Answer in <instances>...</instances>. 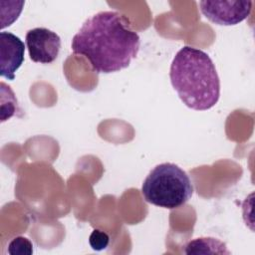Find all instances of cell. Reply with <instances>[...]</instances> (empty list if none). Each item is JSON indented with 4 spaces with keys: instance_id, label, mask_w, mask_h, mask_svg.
<instances>
[{
    "instance_id": "obj_1",
    "label": "cell",
    "mask_w": 255,
    "mask_h": 255,
    "mask_svg": "<svg viewBox=\"0 0 255 255\" xmlns=\"http://www.w3.org/2000/svg\"><path fill=\"white\" fill-rule=\"evenodd\" d=\"M139 46L138 34L116 11H101L89 17L71 43L74 54L84 56L98 74L128 68L136 58Z\"/></svg>"
},
{
    "instance_id": "obj_5",
    "label": "cell",
    "mask_w": 255,
    "mask_h": 255,
    "mask_svg": "<svg viewBox=\"0 0 255 255\" xmlns=\"http://www.w3.org/2000/svg\"><path fill=\"white\" fill-rule=\"evenodd\" d=\"M25 42L29 57L35 63L50 64L58 58L61 38L56 32L48 28L30 29L26 33Z\"/></svg>"
},
{
    "instance_id": "obj_3",
    "label": "cell",
    "mask_w": 255,
    "mask_h": 255,
    "mask_svg": "<svg viewBox=\"0 0 255 255\" xmlns=\"http://www.w3.org/2000/svg\"><path fill=\"white\" fill-rule=\"evenodd\" d=\"M144 200L158 207L174 209L185 204L193 194L192 181L177 164L163 162L154 166L141 185Z\"/></svg>"
},
{
    "instance_id": "obj_9",
    "label": "cell",
    "mask_w": 255,
    "mask_h": 255,
    "mask_svg": "<svg viewBox=\"0 0 255 255\" xmlns=\"http://www.w3.org/2000/svg\"><path fill=\"white\" fill-rule=\"evenodd\" d=\"M109 236L101 230H94L90 236V244L94 250L101 251L107 248L109 244Z\"/></svg>"
},
{
    "instance_id": "obj_4",
    "label": "cell",
    "mask_w": 255,
    "mask_h": 255,
    "mask_svg": "<svg viewBox=\"0 0 255 255\" xmlns=\"http://www.w3.org/2000/svg\"><path fill=\"white\" fill-rule=\"evenodd\" d=\"M252 1H200V11L217 25L233 26L245 20L251 13Z\"/></svg>"
},
{
    "instance_id": "obj_6",
    "label": "cell",
    "mask_w": 255,
    "mask_h": 255,
    "mask_svg": "<svg viewBox=\"0 0 255 255\" xmlns=\"http://www.w3.org/2000/svg\"><path fill=\"white\" fill-rule=\"evenodd\" d=\"M25 45L13 33L2 31L0 33V75L13 81L16 71L24 62Z\"/></svg>"
},
{
    "instance_id": "obj_8",
    "label": "cell",
    "mask_w": 255,
    "mask_h": 255,
    "mask_svg": "<svg viewBox=\"0 0 255 255\" xmlns=\"http://www.w3.org/2000/svg\"><path fill=\"white\" fill-rule=\"evenodd\" d=\"M8 253L10 254H32L33 245L26 237H16L8 245Z\"/></svg>"
},
{
    "instance_id": "obj_7",
    "label": "cell",
    "mask_w": 255,
    "mask_h": 255,
    "mask_svg": "<svg viewBox=\"0 0 255 255\" xmlns=\"http://www.w3.org/2000/svg\"><path fill=\"white\" fill-rule=\"evenodd\" d=\"M186 254H229L226 244L217 238L200 237L188 242L185 246Z\"/></svg>"
},
{
    "instance_id": "obj_2",
    "label": "cell",
    "mask_w": 255,
    "mask_h": 255,
    "mask_svg": "<svg viewBox=\"0 0 255 255\" xmlns=\"http://www.w3.org/2000/svg\"><path fill=\"white\" fill-rule=\"evenodd\" d=\"M169 78L181 102L189 109L206 111L220 98V80L207 53L183 46L173 57Z\"/></svg>"
}]
</instances>
